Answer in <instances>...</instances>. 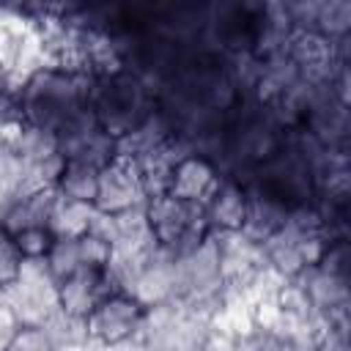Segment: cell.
I'll return each instance as SVG.
<instances>
[{"label":"cell","instance_id":"cell-1","mask_svg":"<svg viewBox=\"0 0 351 351\" xmlns=\"http://www.w3.org/2000/svg\"><path fill=\"white\" fill-rule=\"evenodd\" d=\"M93 307L96 310L90 313V326L101 340H123L140 324V307L126 296H110Z\"/></svg>","mask_w":351,"mask_h":351},{"label":"cell","instance_id":"cell-2","mask_svg":"<svg viewBox=\"0 0 351 351\" xmlns=\"http://www.w3.org/2000/svg\"><path fill=\"white\" fill-rule=\"evenodd\" d=\"M192 214H189V203L186 200H181V197H173V200H165V203H159L156 206V214H154V219H156V233L165 239V241H181L186 233H189V228H192V219H189Z\"/></svg>","mask_w":351,"mask_h":351},{"label":"cell","instance_id":"cell-3","mask_svg":"<svg viewBox=\"0 0 351 351\" xmlns=\"http://www.w3.org/2000/svg\"><path fill=\"white\" fill-rule=\"evenodd\" d=\"M8 351H55V348H52V343H49V337L44 332H38V329H22L11 340Z\"/></svg>","mask_w":351,"mask_h":351},{"label":"cell","instance_id":"cell-4","mask_svg":"<svg viewBox=\"0 0 351 351\" xmlns=\"http://www.w3.org/2000/svg\"><path fill=\"white\" fill-rule=\"evenodd\" d=\"M16 263H19V250L11 241L8 233H0V282L11 280L16 274Z\"/></svg>","mask_w":351,"mask_h":351}]
</instances>
